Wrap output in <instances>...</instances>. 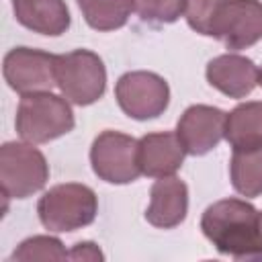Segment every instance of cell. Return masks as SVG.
Wrapping results in <instances>:
<instances>
[{
	"label": "cell",
	"instance_id": "ba28073f",
	"mask_svg": "<svg viewBox=\"0 0 262 262\" xmlns=\"http://www.w3.org/2000/svg\"><path fill=\"white\" fill-rule=\"evenodd\" d=\"M115 96L121 111L137 121L160 117L170 102L168 82L154 72H127L117 80Z\"/></svg>",
	"mask_w": 262,
	"mask_h": 262
},
{
	"label": "cell",
	"instance_id": "277c9868",
	"mask_svg": "<svg viewBox=\"0 0 262 262\" xmlns=\"http://www.w3.org/2000/svg\"><path fill=\"white\" fill-rule=\"evenodd\" d=\"M55 84L63 98L78 106L96 102L106 88V70L102 59L88 49H76L55 55Z\"/></svg>",
	"mask_w": 262,
	"mask_h": 262
},
{
	"label": "cell",
	"instance_id": "5bb4252c",
	"mask_svg": "<svg viewBox=\"0 0 262 262\" xmlns=\"http://www.w3.org/2000/svg\"><path fill=\"white\" fill-rule=\"evenodd\" d=\"M16 20L41 35L57 37L70 27V10L63 0H14Z\"/></svg>",
	"mask_w": 262,
	"mask_h": 262
},
{
	"label": "cell",
	"instance_id": "7402d4cb",
	"mask_svg": "<svg viewBox=\"0 0 262 262\" xmlns=\"http://www.w3.org/2000/svg\"><path fill=\"white\" fill-rule=\"evenodd\" d=\"M260 231H262V213H260Z\"/></svg>",
	"mask_w": 262,
	"mask_h": 262
},
{
	"label": "cell",
	"instance_id": "ffe728a7",
	"mask_svg": "<svg viewBox=\"0 0 262 262\" xmlns=\"http://www.w3.org/2000/svg\"><path fill=\"white\" fill-rule=\"evenodd\" d=\"M70 258L72 260H102V252L98 250L96 244L92 242H78L72 250H70Z\"/></svg>",
	"mask_w": 262,
	"mask_h": 262
},
{
	"label": "cell",
	"instance_id": "52a82bcc",
	"mask_svg": "<svg viewBox=\"0 0 262 262\" xmlns=\"http://www.w3.org/2000/svg\"><path fill=\"white\" fill-rule=\"evenodd\" d=\"M139 139L119 133L102 131L90 147V164L94 174L111 184H129L141 174L137 160Z\"/></svg>",
	"mask_w": 262,
	"mask_h": 262
},
{
	"label": "cell",
	"instance_id": "7a4b0ae2",
	"mask_svg": "<svg viewBox=\"0 0 262 262\" xmlns=\"http://www.w3.org/2000/svg\"><path fill=\"white\" fill-rule=\"evenodd\" d=\"M74 113L68 98L49 92L25 94L16 108V133L29 143H47L74 129Z\"/></svg>",
	"mask_w": 262,
	"mask_h": 262
},
{
	"label": "cell",
	"instance_id": "30bf717a",
	"mask_svg": "<svg viewBox=\"0 0 262 262\" xmlns=\"http://www.w3.org/2000/svg\"><path fill=\"white\" fill-rule=\"evenodd\" d=\"M225 113L209 104L188 106L178 125L176 135L190 156H205L225 137Z\"/></svg>",
	"mask_w": 262,
	"mask_h": 262
},
{
	"label": "cell",
	"instance_id": "3957f363",
	"mask_svg": "<svg viewBox=\"0 0 262 262\" xmlns=\"http://www.w3.org/2000/svg\"><path fill=\"white\" fill-rule=\"evenodd\" d=\"M37 213L43 227L49 231H76L94 221L98 213V199L86 184H57L39 199Z\"/></svg>",
	"mask_w": 262,
	"mask_h": 262
},
{
	"label": "cell",
	"instance_id": "8fae6325",
	"mask_svg": "<svg viewBox=\"0 0 262 262\" xmlns=\"http://www.w3.org/2000/svg\"><path fill=\"white\" fill-rule=\"evenodd\" d=\"M209 84L229 98H244L258 86V68L250 57L223 53L207 63Z\"/></svg>",
	"mask_w": 262,
	"mask_h": 262
},
{
	"label": "cell",
	"instance_id": "5b68a950",
	"mask_svg": "<svg viewBox=\"0 0 262 262\" xmlns=\"http://www.w3.org/2000/svg\"><path fill=\"white\" fill-rule=\"evenodd\" d=\"M33 145L29 141H8L0 147V186L4 196L27 199L47 184V160Z\"/></svg>",
	"mask_w": 262,
	"mask_h": 262
},
{
	"label": "cell",
	"instance_id": "ac0fdd59",
	"mask_svg": "<svg viewBox=\"0 0 262 262\" xmlns=\"http://www.w3.org/2000/svg\"><path fill=\"white\" fill-rule=\"evenodd\" d=\"M70 252H66L63 244L51 235H33L25 239L10 256V260H66Z\"/></svg>",
	"mask_w": 262,
	"mask_h": 262
},
{
	"label": "cell",
	"instance_id": "e0dca14e",
	"mask_svg": "<svg viewBox=\"0 0 262 262\" xmlns=\"http://www.w3.org/2000/svg\"><path fill=\"white\" fill-rule=\"evenodd\" d=\"M84 20L96 31H115L127 25L135 0H78Z\"/></svg>",
	"mask_w": 262,
	"mask_h": 262
},
{
	"label": "cell",
	"instance_id": "2e32d148",
	"mask_svg": "<svg viewBox=\"0 0 262 262\" xmlns=\"http://www.w3.org/2000/svg\"><path fill=\"white\" fill-rule=\"evenodd\" d=\"M229 178L242 196L262 194V145L250 149H233L229 162Z\"/></svg>",
	"mask_w": 262,
	"mask_h": 262
},
{
	"label": "cell",
	"instance_id": "4fadbf2b",
	"mask_svg": "<svg viewBox=\"0 0 262 262\" xmlns=\"http://www.w3.org/2000/svg\"><path fill=\"white\" fill-rule=\"evenodd\" d=\"M188 211V188L186 184L172 176L158 178L149 190V207L145 219L160 229H172L180 225Z\"/></svg>",
	"mask_w": 262,
	"mask_h": 262
},
{
	"label": "cell",
	"instance_id": "9c48e42d",
	"mask_svg": "<svg viewBox=\"0 0 262 262\" xmlns=\"http://www.w3.org/2000/svg\"><path fill=\"white\" fill-rule=\"evenodd\" d=\"M2 74L8 86L25 94L49 92L55 84V55L31 49V47H14L4 55Z\"/></svg>",
	"mask_w": 262,
	"mask_h": 262
},
{
	"label": "cell",
	"instance_id": "8992f818",
	"mask_svg": "<svg viewBox=\"0 0 262 262\" xmlns=\"http://www.w3.org/2000/svg\"><path fill=\"white\" fill-rule=\"evenodd\" d=\"M207 37L219 39L227 49H246L262 39L260 0H221Z\"/></svg>",
	"mask_w": 262,
	"mask_h": 262
},
{
	"label": "cell",
	"instance_id": "7c38bea8",
	"mask_svg": "<svg viewBox=\"0 0 262 262\" xmlns=\"http://www.w3.org/2000/svg\"><path fill=\"white\" fill-rule=\"evenodd\" d=\"M186 149L180 143L176 133L162 131V133H147L139 139L137 145V160L143 176L149 178H164L176 174L184 162Z\"/></svg>",
	"mask_w": 262,
	"mask_h": 262
},
{
	"label": "cell",
	"instance_id": "44dd1931",
	"mask_svg": "<svg viewBox=\"0 0 262 262\" xmlns=\"http://www.w3.org/2000/svg\"><path fill=\"white\" fill-rule=\"evenodd\" d=\"M258 84L262 86V68H258Z\"/></svg>",
	"mask_w": 262,
	"mask_h": 262
},
{
	"label": "cell",
	"instance_id": "d6986e66",
	"mask_svg": "<svg viewBox=\"0 0 262 262\" xmlns=\"http://www.w3.org/2000/svg\"><path fill=\"white\" fill-rule=\"evenodd\" d=\"M188 0H135V12L151 25H168L178 20L186 10Z\"/></svg>",
	"mask_w": 262,
	"mask_h": 262
},
{
	"label": "cell",
	"instance_id": "9a60e30c",
	"mask_svg": "<svg viewBox=\"0 0 262 262\" xmlns=\"http://www.w3.org/2000/svg\"><path fill=\"white\" fill-rule=\"evenodd\" d=\"M225 139L233 149L262 145V100L242 102L225 117Z\"/></svg>",
	"mask_w": 262,
	"mask_h": 262
},
{
	"label": "cell",
	"instance_id": "6da1fadb",
	"mask_svg": "<svg viewBox=\"0 0 262 262\" xmlns=\"http://www.w3.org/2000/svg\"><path fill=\"white\" fill-rule=\"evenodd\" d=\"M205 237L217 252L235 260H262L260 211L242 199H223L209 205L201 217Z\"/></svg>",
	"mask_w": 262,
	"mask_h": 262
}]
</instances>
